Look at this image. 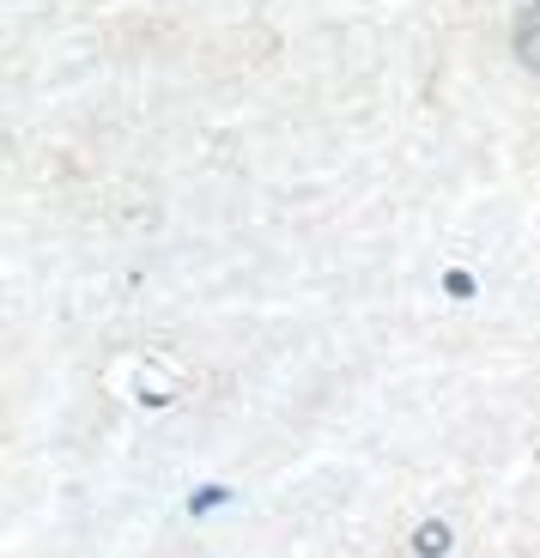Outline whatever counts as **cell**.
Here are the masks:
<instances>
[{
	"instance_id": "2",
	"label": "cell",
	"mask_w": 540,
	"mask_h": 558,
	"mask_svg": "<svg viewBox=\"0 0 540 558\" xmlns=\"http://www.w3.org/2000/svg\"><path fill=\"white\" fill-rule=\"evenodd\" d=\"M413 553L419 558H444L449 553V529H444V522H425V529L413 534Z\"/></svg>"
},
{
	"instance_id": "1",
	"label": "cell",
	"mask_w": 540,
	"mask_h": 558,
	"mask_svg": "<svg viewBox=\"0 0 540 558\" xmlns=\"http://www.w3.org/2000/svg\"><path fill=\"white\" fill-rule=\"evenodd\" d=\"M516 61H523L528 73H540V7H528V13L516 19Z\"/></svg>"
}]
</instances>
